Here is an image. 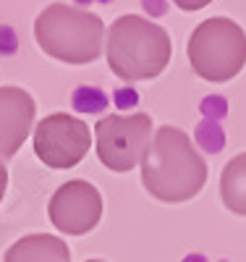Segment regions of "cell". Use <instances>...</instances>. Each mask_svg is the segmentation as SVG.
<instances>
[{
    "label": "cell",
    "mask_w": 246,
    "mask_h": 262,
    "mask_svg": "<svg viewBox=\"0 0 246 262\" xmlns=\"http://www.w3.org/2000/svg\"><path fill=\"white\" fill-rule=\"evenodd\" d=\"M3 262H71V249L58 236L32 233L11 244Z\"/></svg>",
    "instance_id": "9"
},
{
    "label": "cell",
    "mask_w": 246,
    "mask_h": 262,
    "mask_svg": "<svg viewBox=\"0 0 246 262\" xmlns=\"http://www.w3.org/2000/svg\"><path fill=\"white\" fill-rule=\"evenodd\" d=\"M89 147L92 131L71 113H53L34 126V155L55 170H69L79 165Z\"/></svg>",
    "instance_id": "6"
},
{
    "label": "cell",
    "mask_w": 246,
    "mask_h": 262,
    "mask_svg": "<svg viewBox=\"0 0 246 262\" xmlns=\"http://www.w3.org/2000/svg\"><path fill=\"white\" fill-rule=\"evenodd\" d=\"M220 200L233 215L246 217V152L231 158L220 173Z\"/></svg>",
    "instance_id": "10"
},
{
    "label": "cell",
    "mask_w": 246,
    "mask_h": 262,
    "mask_svg": "<svg viewBox=\"0 0 246 262\" xmlns=\"http://www.w3.org/2000/svg\"><path fill=\"white\" fill-rule=\"evenodd\" d=\"M173 3L181 11H202V8H207L212 3V0H173Z\"/></svg>",
    "instance_id": "11"
},
{
    "label": "cell",
    "mask_w": 246,
    "mask_h": 262,
    "mask_svg": "<svg viewBox=\"0 0 246 262\" xmlns=\"http://www.w3.org/2000/svg\"><path fill=\"white\" fill-rule=\"evenodd\" d=\"M142 184L160 202H189L207 184V163L189 134L175 126H160L142 158Z\"/></svg>",
    "instance_id": "1"
},
{
    "label": "cell",
    "mask_w": 246,
    "mask_h": 262,
    "mask_svg": "<svg viewBox=\"0 0 246 262\" xmlns=\"http://www.w3.org/2000/svg\"><path fill=\"white\" fill-rule=\"evenodd\" d=\"M107 66L123 81L160 76L170 63V37L154 21L139 13H123L107 29Z\"/></svg>",
    "instance_id": "2"
},
{
    "label": "cell",
    "mask_w": 246,
    "mask_h": 262,
    "mask_svg": "<svg viewBox=\"0 0 246 262\" xmlns=\"http://www.w3.org/2000/svg\"><path fill=\"white\" fill-rule=\"evenodd\" d=\"M34 39L44 55L60 63L84 66L100 58L105 45V24L92 11L53 3L37 16Z\"/></svg>",
    "instance_id": "3"
},
{
    "label": "cell",
    "mask_w": 246,
    "mask_h": 262,
    "mask_svg": "<svg viewBox=\"0 0 246 262\" xmlns=\"http://www.w3.org/2000/svg\"><path fill=\"white\" fill-rule=\"evenodd\" d=\"M86 262H105V259H86Z\"/></svg>",
    "instance_id": "13"
},
{
    "label": "cell",
    "mask_w": 246,
    "mask_h": 262,
    "mask_svg": "<svg viewBox=\"0 0 246 262\" xmlns=\"http://www.w3.org/2000/svg\"><path fill=\"white\" fill-rule=\"evenodd\" d=\"M48 217L58 231L69 233V236H84L100 223L102 196L95 184H89L84 179L65 181L50 196Z\"/></svg>",
    "instance_id": "7"
},
{
    "label": "cell",
    "mask_w": 246,
    "mask_h": 262,
    "mask_svg": "<svg viewBox=\"0 0 246 262\" xmlns=\"http://www.w3.org/2000/svg\"><path fill=\"white\" fill-rule=\"evenodd\" d=\"M6 189H8V170L0 163V202H3V196H6Z\"/></svg>",
    "instance_id": "12"
},
{
    "label": "cell",
    "mask_w": 246,
    "mask_h": 262,
    "mask_svg": "<svg viewBox=\"0 0 246 262\" xmlns=\"http://www.w3.org/2000/svg\"><path fill=\"white\" fill-rule=\"evenodd\" d=\"M34 97L21 86H0V158H13L34 126Z\"/></svg>",
    "instance_id": "8"
},
{
    "label": "cell",
    "mask_w": 246,
    "mask_h": 262,
    "mask_svg": "<svg viewBox=\"0 0 246 262\" xmlns=\"http://www.w3.org/2000/svg\"><path fill=\"white\" fill-rule=\"evenodd\" d=\"M152 137V118L147 113L105 116L95 126V149L105 168L113 173H128L142 163Z\"/></svg>",
    "instance_id": "5"
},
{
    "label": "cell",
    "mask_w": 246,
    "mask_h": 262,
    "mask_svg": "<svg viewBox=\"0 0 246 262\" xmlns=\"http://www.w3.org/2000/svg\"><path fill=\"white\" fill-rule=\"evenodd\" d=\"M186 55L199 79L212 84L231 81L246 66V32L226 16L205 18L191 32Z\"/></svg>",
    "instance_id": "4"
}]
</instances>
